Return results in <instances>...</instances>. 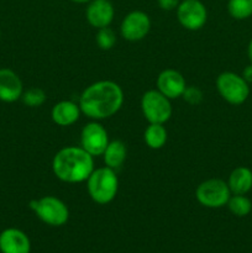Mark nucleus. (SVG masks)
<instances>
[{
    "instance_id": "nucleus-1",
    "label": "nucleus",
    "mask_w": 252,
    "mask_h": 253,
    "mask_svg": "<svg viewBox=\"0 0 252 253\" xmlns=\"http://www.w3.org/2000/svg\"><path fill=\"white\" fill-rule=\"evenodd\" d=\"M82 113L94 121L115 115L124 104V91L113 81H99L84 89L79 98Z\"/></svg>"
},
{
    "instance_id": "nucleus-2",
    "label": "nucleus",
    "mask_w": 252,
    "mask_h": 253,
    "mask_svg": "<svg viewBox=\"0 0 252 253\" xmlns=\"http://www.w3.org/2000/svg\"><path fill=\"white\" fill-rule=\"evenodd\" d=\"M94 168V157L83 147L68 146L54 155L52 170L64 183L86 182Z\"/></svg>"
},
{
    "instance_id": "nucleus-3",
    "label": "nucleus",
    "mask_w": 252,
    "mask_h": 253,
    "mask_svg": "<svg viewBox=\"0 0 252 253\" xmlns=\"http://www.w3.org/2000/svg\"><path fill=\"white\" fill-rule=\"evenodd\" d=\"M86 189L96 204L106 205L113 202L119 190V179L115 169L106 166L94 169L86 179Z\"/></svg>"
},
{
    "instance_id": "nucleus-4",
    "label": "nucleus",
    "mask_w": 252,
    "mask_h": 253,
    "mask_svg": "<svg viewBox=\"0 0 252 253\" xmlns=\"http://www.w3.org/2000/svg\"><path fill=\"white\" fill-rule=\"evenodd\" d=\"M30 208L42 222L49 226H63L69 219L68 207L61 199L52 195L32 200L30 202Z\"/></svg>"
},
{
    "instance_id": "nucleus-5",
    "label": "nucleus",
    "mask_w": 252,
    "mask_h": 253,
    "mask_svg": "<svg viewBox=\"0 0 252 253\" xmlns=\"http://www.w3.org/2000/svg\"><path fill=\"white\" fill-rule=\"evenodd\" d=\"M230 197H231V190L229 185L219 178L204 180L195 189V198L198 203L210 209L222 208L227 204Z\"/></svg>"
},
{
    "instance_id": "nucleus-6",
    "label": "nucleus",
    "mask_w": 252,
    "mask_h": 253,
    "mask_svg": "<svg viewBox=\"0 0 252 253\" xmlns=\"http://www.w3.org/2000/svg\"><path fill=\"white\" fill-rule=\"evenodd\" d=\"M141 110L150 124H165L172 116L170 99L158 90H147L141 98Z\"/></svg>"
},
{
    "instance_id": "nucleus-7",
    "label": "nucleus",
    "mask_w": 252,
    "mask_h": 253,
    "mask_svg": "<svg viewBox=\"0 0 252 253\" xmlns=\"http://www.w3.org/2000/svg\"><path fill=\"white\" fill-rule=\"evenodd\" d=\"M216 89L221 98L232 105L245 103L250 95L249 83L232 72H224L216 78Z\"/></svg>"
},
{
    "instance_id": "nucleus-8",
    "label": "nucleus",
    "mask_w": 252,
    "mask_h": 253,
    "mask_svg": "<svg viewBox=\"0 0 252 253\" xmlns=\"http://www.w3.org/2000/svg\"><path fill=\"white\" fill-rule=\"evenodd\" d=\"M177 17L185 30L197 31L207 24V7L200 0H182L177 7Z\"/></svg>"
},
{
    "instance_id": "nucleus-9",
    "label": "nucleus",
    "mask_w": 252,
    "mask_h": 253,
    "mask_svg": "<svg viewBox=\"0 0 252 253\" xmlns=\"http://www.w3.org/2000/svg\"><path fill=\"white\" fill-rule=\"evenodd\" d=\"M108 143V131L98 121H91L82 128L81 147H83L93 157L103 155Z\"/></svg>"
},
{
    "instance_id": "nucleus-10",
    "label": "nucleus",
    "mask_w": 252,
    "mask_h": 253,
    "mask_svg": "<svg viewBox=\"0 0 252 253\" xmlns=\"http://www.w3.org/2000/svg\"><path fill=\"white\" fill-rule=\"evenodd\" d=\"M151 30V20L141 10L131 11L124 17L120 25L121 36L130 42H137L145 39Z\"/></svg>"
},
{
    "instance_id": "nucleus-11",
    "label": "nucleus",
    "mask_w": 252,
    "mask_h": 253,
    "mask_svg": "<svg viewBox=\"0 0 252 253\" xmlns=\"http://www.w3.org/2000/svg\"><path fill=\"white\" fill-rule=\"evenodd\" d=\"M115 10L110 0H91L88 2L85 17L89 25L95 29L110 26L114 20Z\"/></svg>"
},
{
    "instance_id": "nucleus-12",
    "label": "nucleus",
    "mask_w": 252,
    "mask_h": 253,
    "mask_svg": "<svg viewBox=\"0 0 252 253\" xmlns=\"http://www.w3.org/2000/svg\"><path fill=\"white\" fill-rule=\"evenodd\" d=\"M157 90L168 99H177L182 96L187 88L184 77L175 69H165L157 77Z\"/></svg>"
},
{
    "instance_id": "nucleus-13",
    "label": "nucleus",
    "mask_w": 252,
    "mask_h": 253,
    "mask_svg": "<svg viewBox=\"0 0 252 253\" xmlns=\"http://www.w3.org/2000/svg\"><path fill=\"white\" fill-rule=\"evenodd\" d=\"M31 242L24 231L9 227L0 232V252L1 253H30Z\"/></svg>"
},
{
    "instance_id": "nucleus-14",
    "label": "nucleus",
    "mask_w": 252,
    "mask_h": 253,
    "mask_svg": "<svg viewBox=\"0 0 252 253\" xmlns=\"http://www.w3.org/2000/svg\"><path fill=\"white\" fill-rule=\"evenodd\" d=\"M24 85L20 77L12 69H0V100L4 103H15L21 99Z\"/></svg>"
},
{
    "instance_id": "nucleus-15",
    "label": "nucleus",
    "mask_w": 252,
    "mask_h": 253,
    "mask_svg": "<svg viewBox=\"0 0 252 253\" xmlns=\"http://www.w3.org/2000/svg\"><path fill=\"white\" fill-rule=\"evenodd\" d=\"M82 110L79 104L71 100H62L54 104L51 110V118L58 126H71L79 120Z\"/></svg>"
},
{
    "instance_id": "nucleus-16",
    "label": "nucleus",
    "mask_w": 252,
    "mask_h": 253,
    "mask_svg": "<svg viewBox=\"0 0 252 253\" xmlns=\"http://www.w3.org/2000/svg\"><path fill=\"white\" fill-rule=\"evenodd\" d=\"M231 194L245 195L252 188V172L246 167H237L230 174L227 180Z\"/></svg>"
},
{
    "instance_id": "nucleus-17",
    "label": "nucleus",
    "mask_w": 252,
    "mask_h": 253,
    "mask_svg": "<svg viewBox=\"0 0 252 253\" xmlns=\"http://www.w3.org/2000/svg\"><path fill=\"white\" fill-rule=\"evenodd\" d=\"M126 155H127V150H126L125 143L120 140H114L109 141L108 146L101 156H103L106 167L111 168V169H118L125 162Z\"/></svg>"
},
{
    "instance_id": "nucleus-18",
    "label": "nucleus",
    "mask_w": 252,
    "mask_h": 253,
    "mask_svg": "<svg viewBox=\"0 0 252 253\" xmlns=\"http://www.w3.org/2000/svg\"><path fill=\"white\" fill-rule=\"evenodd\" d=\"M167 130L163 126V124H150L146 127L143 138H145L146 145L152 150H160L167 142Z\"/></svg>"
},
{
    "instance_id": "nucleus-19",
    "label": "nucleus",
    "mask_w": 252,
    "mask_h": 253,
    "mask_svg": "<svg viewBox=\"0 0 252 253\" xmlns=\"http://www.w3.org/2000/svg\"><path fill=\"white\" fill-rule=\"evenodd\" d=\"M226 205L229 207V210L232 212V214L240 217L249 215L252 209L251 200H250L247 197H245V195H239V194L231 195Z\"/></svg>"
},
{
    "instance_id": "nucleus-20",
    "label": "nucleus",
    "mask_w": 252,
    "mask_h": 253,
    "mask_svg": "<svg viewBox=\"0 0 252 253\" xmlns=\"http://www.w3.org/2000/svg\"><path fill=\"white\" fill-rule=\"evenodd\" d=\"M227 11L236 20L247 19L252 15V0H229Z\"/></svg>"
},
{
    "instance_id": "nucleus-21",
    "label": "nucleus",
    "mask_w": 252,
    "mask_h": 253,
    "mask_svg": "<svg viewBox=\"0 0 252 253\" xmlns=\"http://www.w3.org/2000/svg\"><path fill=\"white\" fill-rule=\"evenodd\" d=\"M21 99L29 108H39L46 101V93L41 88H30L22 93Z\"/></svg>"
},
{
    "instance_id": "nucleus-22",
    "label": "nucleus",
    "mask_w": 252,
    "mask_h": 253,
    "mask_svg": "<svg viewBox=\"0 0 252 253\" xmlns=\"http://www.w3.org/2000/svg\"><path fill=\"white\" fill-rule=\"evenodd\" d=\"M95 41L101 49L109 51V49H111L115 46L116 35L114 32V30H111L109 26L103 27V29H98Z\"/></svg>"
},
{
    "instance_id": "nucleus-23",
    "label": "nucleus",
    "mask_w": 252,
    "mask_h": 253,
    "mask_svg": "<svg viewBox=\"0 0 252 253\" xmlns=\"http://www.w3.org/2000/svg\"><path fill=\"white\" fill-rule=\"evenodd\" d=\"M182 98L190 105H198V104L202 103L203 93L197 86H187L185 90L183 91Z\"/></svg>"
},
{
    "instance_id": "nucleus-24",
    "label": "nucleus",
    "mask_w": 252,
    "mask_h": 253,
    "mask_svg": "<svg viewBox=\"0 0 252 253\" xmlns=\"http://www.w3.org/2000/svg\"><path fill=\"white\" fill-rule=\"evenodd\" d=\"M157 1L161 9L166 10V11H172V10L177 9L180 0H157Z\"/></svg>"
},
{
    "instance_id": "nucleus-25",
    "label": "nucleus",
    "mask_w": 252,
    "mask_h": 253,
    "mask_svg": "<svg viewBox=\"0 0 252 253\" xmlns=\"http://www.w3.org/2000/svg\"><path fill=\"white\" fill-rule=\"evenodd\" d=\"M242 78L247 82V83H252V63L249 64L246 68L242 72Z\"/></svg>"
},
{
    "instance_id": "nucleus-26",
    "label": "nucleus",
    "mask_w": 252,
    "mask_h": 253,
    "mask_svg": "<svg viewBox=\"0 0 252 253\" xmlns=\"http://www.w3.org/2000/svg\"><path fill=\"white\" fill-rule=\"evenodd\" d=\"M249 58L252 63V40L250 41V44H249Z\"/></svg>"
},
{
    "instance_id": "nucleus-27",
    "label": "nucleus",
    "mask_w": 252,
    "mask_h": 253,
    "mask_svg": "<svg viewBox=\"0 0 252 253\" xmlns=\"http://www.w3.org/2000/svg\"><path fill=\"white\" fill-rule=\"evenodd\" d=\"M71 1L77 2V4H86V2H90L91 0H71Z\"/></svg>"
},
{
    "instance_id": "nucleus-28",
    "label": "nucleus",
    "mask_w": 252,
    "mask_h": 253,
    "mask_svg": "<svg viewBox=\"0 0 252 253\" xmlns=\"http://www.w3.org/2000/svg\"><path fill=\"white\" fill-rule=\"evenodd\" d=\"M0 37H1V32H0Z\"/></svg>"
}]
</instances>
